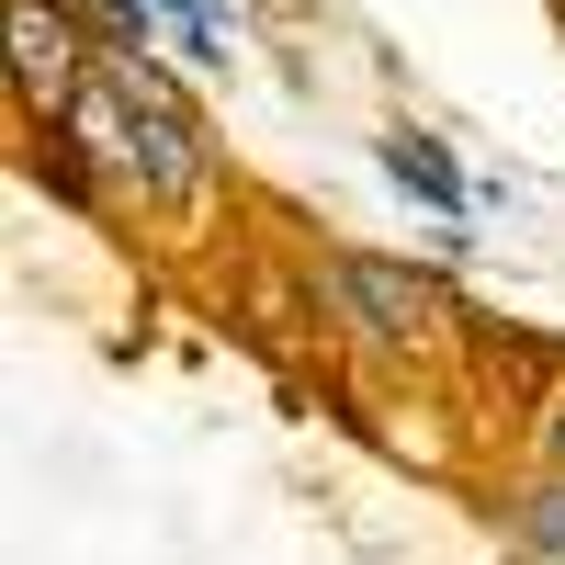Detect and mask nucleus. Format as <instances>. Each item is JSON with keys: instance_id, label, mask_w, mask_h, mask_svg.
<instances>
[{"instance_id": "nucleus-6", "label": "nucleus", "mask_w": 565, "mask_h": 565, "mask_svg": "<svg viewBox=\"0 0 565 565\" xmlns=\"http://www.w3.org/2000/svg\"><path fill=\"white\" fill-rule=\"evenodd\" d=\"M170 23H181V45H193L204 68L238 57V12H226V0H170Z\"/></svg>"}, {"instance_id": "nucleus-3", "label": "nucleus", "mask_w": 565, "mask_h": 565, "mask_svg": "<svg viewBox=\"0 0 565 565\" xmlns=\"http://www.w3.org/2000/svg\"><path fill=\"white\" fill-rule=\"evenodd\" d=\"M90 68H103V45L79 34L68 0H12V103H23V125H57Z\"/></svg>"}, {"instance_id": "nucleus-4", "label": "nucleus", "mask_w": 565, "mask_h": 565, "mask_svg": "<svg viewBox=\"0 0 565 565\" xmlns=\"http://www.w3.org/2000/svg\"><path fill=\"white\" fill-rule=\"evenodd\" d=\"M385 181H407V193L430 204V226H441V238H476V193H463V170H452L418 125H396V136H385Z\"/></svg>"}, {"instance_id": "nucleus-5", "label": "nucleus", "mask_w": 565, "mask_h": 565, "mask_svg": "<svg viewBox=\"0 0 565 565\" xmlns=\"http://www.w3.org/2000/svg\"><path fill=\"white\" fill-rule=\"evenodd\" d=\"M498 532L521 554H543V565H565V476H554V463L521 476V487H498Z\"/></svg>"}, {"instance_id": "nucleus-2", "label": "nucleus", "mask_w": 565, "mask_h": 565, "mask_svg": "<svg viewBox=\"0 0 565 565\" xmlns=\"http://www.w3.org/2000/svg\"><path fill=\"white\" fill-rule=\"evenodd\" d=\"M317 282H328V317H340V340L385 351V362H430V351H452V328H463L452 282H441V271H418V260H385V249H328Z\"/></svg>"}, {"instance_id": "nucleus-1", "label": "nucleus", "mask_w": 565, "mask_h": 565, "mask_svg": "<svg viewBox=\"0 0 565 565\" xmlns=\"http://www.w3.org/2000/svg\"><path fill=\"white\" fill-rule=\"evenodd\" d=\"M57 136L79 159H103V181L148 215H193L215 193V148H204V114L181 103V79L148 57V45H103V68L68 90Z\"/></svg>"}, {"instance_id": "nucleus-7", "label": "nucleus", "mask_w": 565, "mask_h": 565, "mask_svg": "<svg viewBox=\"0 0 565 565\" xmlns=\"http://www.w3.org/2000/svg\"><path fill=\"white\" fill-rule=\"evenodd\" d=\"M532 441H543V463L565 476V373H554V385H543V407H532Z\"/></svg>"}]
</instances>
